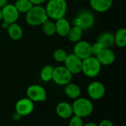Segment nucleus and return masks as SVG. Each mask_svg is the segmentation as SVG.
I'll list each match as a JSON object with an SVG mask.
<instances>
[{
  "label": "nucleus",
  "instance_id": "obj_6",
  "mask_svg": "<svg viewBox=\"0 0 126 126\" xmlns=\"http://www.w3.org/2000/svg\"><path fill=\"white\" fill-rule=\"evenodd\" d=\"M73 75L67 70L64 65H60L54 68L52 81L58 85L65 86L72 82Z\"/></svg>",
  "mask_w": 126,
  "mask_h": 126
},
{
  "label": "nucleus",
  "instance_id": "obj_33",
  "mask_svg": "<svg viewBox=\"0 0 126 126\" xmlns=\"http://www.w3.org/2000/svg\"><path fill=\"white\" fill-rule=\"evenodd\" d=\"M83 126H98L97 124L94 123H84Z\"/></svg>",
  "mask_w": 126,
  "mask_h": 126
},
{
  "label": "nucleus",
  "instance_id": "obj_7",
  "mask_svg": "<svg viewBox=\"0 0 126 126\" xmlns=\"http://www.w3.org/2000/svg\"><path fill=\"white\" fill-rule=\"evenodd\" d=\"M27 97L33 102H42L47 100V94L45 88L38 84H32L30 85L27 91Z\"/></svg>",
  "mask_w": 126,
  "mask_h": 126
},
{
  "label": "nucleus",
  "instance_id": "obj_8",
  "mask_svg": "<svg viewBox=\"0 0 126 126\" xmlns=\"http://www.w3.org/2000/svg\"><path fill=\"white\" fill-rule=\"evenodd\" d=\"M87 94L93 100H100L106 94L105 85L100 81H93L87 86Z\"/></svg>",
  "mask_w": 126,
  "mask_h": 126
},
{
  "label": "nucleus",
  "instance_id": "obj_31",
  "mask_svg": "<svg viewBox=\"0 0 126 126\" xmlns=\"http://www.w3.org/2000/svg\"><path fill=\"white\" fill-rule=\"evenodd\" d=\"M1 27H2L3 29H5V30H7L10 24H8L7 22H4V21H1Z\"/></svg>",
  "mask_w": 126,
  "mask_h": 126
},
{
  "label": "nucleus",
  "instance_id": "obj_36",
  "mask_svg": "<svg viewBox=\"0 0 126 126\" xmlns=\"http://www.w3.org/2000/svg\"><path fill=\"white\" fill-rule=\"evenodd\" d=\"M8 1H10V0H8Z\"/></svg>",
  "mask_w": 126,
  "mask_h": 126
},
{
  "label": "nucleus",
  "instance_id": "obj_1",
  "mask_svg": "<svg viewBox=\"0 0 126 126\" xmlns=\"http://www.w3.org/2000/svg\"><path fill=\"white\" fill-rule=\"evenodd\" d=\"M44 8L48 18L55 21L65 17L68 4L66 0H47Z\"/></svg>",
  "mask_w": 126,
  "mask_h": 126
},
{
  "label": "nucleus",
  "instance_id": "obj_13",
  "mask_svg": "<svg viewBox=\"0 0 126 126\" xmlns=\"http://www.w3.org/2000/svg\"><path fill=\"white\" fill-rule=\"evenodd\" d=\"M102 65H110L115 61V53L110 48H104L99 54L96 56Z\"/></svg>",
  "mask_w": 126,
  "mask_h": 126
},
{
  "label": "nucleus",
  "instance_id": "obj_29",
  "mask_svg": "<svg viewBox=\"0 0 126 126\" xmlns=\"http://www.w3.org/2000/svg\"><path fill=\"white\" fill-rule=\"evenodd\" d=\"M33 5H42L45 2L47 1V0H30Z\"/></svg>",
  "mask_w": 126,
  "mask_h": 126
},
{
  "label": "nucleus",
  "instance_id": "obj_28",
  "mask_svg": "<svg viewBox=\"0 0 126 126\" xmlns=\"http://www.w3.org/2000/svg\"><path fill=\"white\" fill-rule=\"evenodd\" d=\"M98 126H114L113 123L110 120H108V119H104L103 120H101L99 124H97Z\"/></svg>",
  "mask_w": 126,
  "mask_h": 126
},
{
  "label": "nucleus",
  "instance_id": "obj_34",
  "mask_svg": "<svg viewBox=\"0 0 126 126\" xmlns=\"http://www.w3.org/2000/svg\"><path fill=\"white\" fill-rule=\"evenodd\" d=\"M2 21V16H1V10L0 8V22Z\"/></svg>",
  "mask_w": 126,
  "mask_h": 126
},
{
  "label": "nucleus",
  "instance_id": "obj_9",
  "mask_svg": "<svg viewBox=\"0 0 126 126\" xmlns=\"http://www.w3.org/2000/svg\"><path fill=\"white\" fill-rule=\"evenodd\" d=\"M63 65L72 74L76 75L81 73L82 59L78 57L73 53L67 54V56L63 62Z\"/></svg>",
  "mask_w": 126,
  "mask_h": 126
},
{
  "label": "nucleus",
  "instance_id": "obj_23",
  "mask_svg": "<svg viewBox=\"0 0 126 126\" xmlns=\"http://www.w3.org/2000/svg\"><path fill=\"white\" fill-rule=\"evenodd\" d=\"M54 67L51 65L44 66L40 71V78L44 82H48L52 79Z\"/></svg>",
  "mask_w": 126,
  "mask_h": 126
},
{
  "label": "nucleus",
  "instance_id": "obj_27",
  "mask_svg": "<svg viewBox=\"0 0 126 126\" xmlns=\"http://www.w3.org/2000/svg\"><path fill=\"white\" fill-rule=\"evenodd\" d=\"M104 48L102 46L101 44H100L98 42H94V44H91V50H92V55L96 56L97 54L100 53V51Z\"/></svg>",
  "mask_w": 126,
  "mask_h": 126
},
{
  "label": "nucleus",
  "instance_id": "obj_17",
  "mask_svg": "<svg viewBox=\"0 0 126 126\" xmlns=\"http://www.w3.org/2000/svg\"><path fill=\"white\" fill-rule=\"evenodd\" d=\"M64 94L69 99L75 100L80 97L81 88L78 84L71 82L64 86Z\"/></svg>",
  "mask_w": 126,
  "mask_h": 126
},
{
  "label": "nucleus",
  "instance_id": "obj_22",
  "mask_svg": "<svg viewBox=\"0 0 126 126\" xmlns=\"http://www.w3.org/2000/svg\"><path fill=\"white\" fill-rule=\"evenodd\" d=\"M43 33L47 36H52L56 34L55 22L50 19H47L41 25Z\"/></svg>",
  "mask_w": 126,
  "mask_h": 126
},
{
  "label": "nucleus",
  "instance_id": "obj_24",
  "mask_svg": "<svg viewBox=\"0 0 126 126\" xmlns=\"http://www.w3.org/2000/svg\"><path fill=\"white\" fill-rule=\"evenodd\" d=\"M13 4L15 5L19 13H27L33 6V4L30 0H16Z\"/></svg>",
  "mask_w": 126,
  "mask_h": 126
},
{
  "label": "nucleus",
  "instance_id": "obj_10",
  "mask_svg": "<svg viewBox=\"0 0 126 126\" xmlns=\"http://www.w3.org/2000/svg\"><path fill=\"white\" fill-rule=\"evenodd\" d=\"M35 108L34 102L27 97L18 100L15 104V111L21 117L28 116L32 113Z\"/></svg>",
  "mask_w": 126,
  "mask_h": 126
},
{
  "label": "nucleus",
  "instance_id": "obj_20",
  "mask_svg": "<svg viewBox=\"0 0 126 126\" xmlns=\"http://www.w3.org/2000/svg\"><path fill=\"white\" fill-rule=\"evenodd\" d=\"M114 44L120 48H125L126 45V28L120 27L114 34Z\"/></svg>",
  "mask_w": 126,
  "mask_h": 126
},
{
  "label": "nucleus",
  "instance_id": "obj_18",
  "mask_svg": "<svg viewBox=\"0 0 126 126\" xmlns=\"http://www.w3.org/2000/svg\"><path fill=\"white\" fill-rule=\"evenodd\" d=\"M9 37L14 41L20 40L23 36V29L17 22L10 24L7 29Z\"/></svg>",
  "mask_w": 126,
  "mask_h": 126
},
{
  "label": "nucleus",
  "instance_id": "obj_30",
  "mask_svg": "<svg viewBox=\"0 0 126 126\" xmlns=\"http://www.w3.org/2000/svg\"><path fill=\"white\" fill-rule=\"evenodd\" d=\"M12 119H13V121L18 122V121H19L21 119V116L19 114H18L17 112H15V114H13V116H12Z\"/></svg>",
  "mask_w": 126,
  "mask_h": 126
},
{
  "label": "nucleus",
  "instance_id": "obj_5",
  "mask_svg": "<svg viewBox=\"0 0 126 126\" xmlns=\"http://www.w3.org/2000/svg\"><path fill=\"white\" fill-rule=\"evenodd\" d=\"M102 69V65L94 56H90L89 57L82 60L81 73L89 78L97 77Z\"/></svg>",
  "mask_w": 126,
  "mask_h": 126
},
{
  "label": "nucleus",
  "instance_id": "obj_14",
  "mask_svg": "<svg viewBox=\"0 0 126 126\" xmlns=\"http://www.w3.org/2000/svg\"><path fill=\"white\" fill-rule=\"evenodd\" d=\"M55 112L57 115L61 119H69L73 115L72 104L67 102H60L56 105Z\"/></svg>",
  "mask_w": 126,
  "mask_h": 126
},
{
  "label": "nucleus",
  "instance_id": "obj_4",
  "mask_svg": "<svg viewBox=\"0 0 126 126\" xmlns=\"http://www.w3.org/2000/svg\"><path fill=\"white\" fill-rule=\"evenodd\" d=\"M95 24L94 15L88 10L79 11L72 20V25L79 27L83 30H87L93 27Z\"/></svg>",
  "mask_w": 126,
  "mask_h": 126
},
{
  "label": "nucleus",
  "instance_id": "obj_26",
  "mask_svg": "<svg viewBox=\"0 0 126 126\" xmlns=\"http://www.w3.org/2000/svg\"><path fill=\"white\" fill-rule=\"evenodd\" d=\"M69 126H83L84 123L83 121V118L79 117L75 115H72L69 118Z\"/></svg>",
  "mask_w": 126,
  "mask_h": 126
},
{
  "label": "nucleus",
  "instance_id": "obj_32",
  "mask_svg": "<svg viewBox=\"0 0 126 126\" xmlns=\"http://www.w3.org/2000/svg\"><path fill=\"white\" fill-rule=\"evenodd\" d=\"M8 3V0H0V8H2Z\"/></svg>",
  "mask_w": 126,
  "mask_h": 126
},
{
  "label": "nucleus",
  "instance_id": "obj_2",
  "mask_svg": "<svg viewBox=\"0 0 126 126\" xmlns=\"http://www.w3.org/2000/svg\"><path fill=\"white\" fill-rule=\"evenodd\" d=\"M48 19L45 8L42 5H33L25 13L26 22L32 27L41 26Z\"/></svg>",
  "mask_w": 126,
  "mask_h": 126
},
{
  "label": "nucleus",
  "instance_id": "obj_19",
  "mask_svg": "<svg viewBox=\"0 0 126 126\" xmlns=\"http://www.w3.org/2000/svg\"><path fill=\"white\" fill-rule=\"evenodd\" d=\"M97 42L101 44L103 48H111L113 45H114V34L109 31L103 32L99 35Z\"/></svg>",
  "mask_w": 126,
  "mask_h": 126
},
{
  "label": "nucleus",
  "instance_id": "obj_12",
  "mask_svg": "<svg viewBox=\"0 0 126 126\" xmlns=\"http://www.w3.org/2000/svg\"><path fill=\"white\" fill-rule=\"evenodd\" d=\"M73 53L82 60L89 57L90 56H92L91 50V43H89L88 41L82 39L75 43Z\"/></svg>",
  "mask_w": 126,
  "mask_h": 126
},
{
  "label": "nucleus",
  "instance_id": "obj_21",
  "mask_svg": "<svg viewBox=\"0 0 126 126\" xmlns=\"http://www.w3.org/2000/svg\"><path fill=\"white\" fill-rule=\"evenodd\" d=\"M83 32V30L81 28H80L79 27L72 25L68 35L66 36V37L68 38V39L70 42L75 44L82 39Z\"/></svg>",
  "mask_w": 126,
  "mask_h": 126
},
{
  "label": "nucleus",
  "instance_id": "obj_25",
  "mask_svg": "<svg viewBox=\"0 0 126 126\" xmlns=\"http://www.w3.org/2000/svg\"><path fill=\"white\" fill-rule=\"evenodd\" d=\"M67 53L65 50L62 48H58L55 49L53 53H52V58L53 59L58 62V63H63L66 56H67Z\"/></svg>",
  "mask_w": 126,
  "mask_h": 126
},
{
  "label": "nucleus",
  "instance_id": "obj_11",
  "mask_svg": "<svg viewBox=\"0 0 126 126\" xmlns=\"http://www.w3.org/2000/svg\"><path fill=\"white\" fill-rule=\"evenodd\" d=\"M1 10L2 21L6 22L8 24H12L17 22L20 13H18L13 4L7 3L2 8H1Z\"/></svg>",
  "mask_w": 126,
  "mask_h": 126
},
{
  "label": "nucleus",
  "instance_id": "obj_15",
  "mask_svg": "<svg viewBox=\"0 0 126 126\" xmlns=\"http://www.w3.org/2000/svg\"><path fill=\"white\" fill-rule=\"evenodd\" d=\"M56 34L61 37H66L71 27L72 24L65 17L57 19L55 21Z\"/></svg>",
  "mask_w": 126,
  "mask_h": 126
},
{
  "label": "nucleus",
  "instance_id": "obj_35",
  "mask_svg": "<svg viewBox=\"0 0 126 126\" xmlns=\"http://www.w3.org/2000/svg\"><path fill=\"white\" fill-rule=\"evenodd\" d=\"M80 1H89V0H80Z\"/></svg>",
  "mask_w": 126,
  "mask_h": 126
},
{
  "label": "nucleus",
  "instance_id": "obj_3",
  "mask_svg": "<svg viewBox=\"0 0 126 126\" xmlns=\"http://www.w3.org/2000/svg\"><path fill=\"white\" fill-rule=\"evenodd\" d=\"M72 107L73 115L83 119L90 116L94 111V105L92 102L89 99L84 97H78L74 100Z\"/></svg>",
  "mask_w": 126,
  "mask_h": 126
},
{
  "label": "nucleus",
  "instance_id": "obj_16",
  "mask_svg": "<svg viewBox=\"0 0 126 126\" xmlns=\"http://www.w3.org/2000/svg\"><path fill=\"white\" fill-rule=\"evenodd\" d=\"M114 0H89L91 7L96 12L105 13L111 9Z\"/></svg>",
  "mask_w": 126,
  "mask_h": 126
}]
</instances>
